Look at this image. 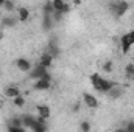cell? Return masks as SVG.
Masks as SVG:
<instances>
[{"label":"cell","mask_w":134,"mask_h":132,"mask_svg":"<svg viewBox=\"0 0 134 132\" xmlns=\"http://www.w3.org/2000/svg\"><path fill=\"white\" fill-rule=\"evenodd\" d=\"M134 45V30L130 33H125L120 37V48H122V53L123 55H128L130 53V48Z\"/></svg>","instance_id":"cell-1"},{"label":"cell","mask_w":134,"mask_h":132,"mask_svg":"<svg viewBox=\"0 0 134 132\" xmlns=\"http://www.w3.org/2000/svg\"><path fill=\"white\" fill-rule=\"evenodd\" d=\"M128 8H130V3H128V2H125V0L117 2V5L114 6V14H115V17H122V16L128 11Z\"/></svg>","instance_id":"cell-2"},{"label":"cell","mask_w":134,"mask_h":132,"mask_svg":"<svg viewBox=\"0 0 134 132\" xmlns=\"http://www.w3.org/2000/svg\"><path fill=\"white\" fill-rule=\"evenodd\" d=\"M114 86H115V82H114V81L101 78L100 84H98V87H97V92H101V93H108V92H109V90H111Z\"/></svg>","instance_id":"cell-3"},{"label":"cell","mask_w":134,"mask_h":132,"mask_svg":"<svg viewBox=\"0 0 134 132\" xmlns=\"http://www.w3.org/2000/svg\"><path fill=\"white\" fill-rule=\"evenodd\" d=\"M16 67H17V70L27 73V71L31 70V62H30L28 59H25V58H17V59H16Z\"/></svg>","instance_id":"cell-4"},{"label":"cell","mask_w":134,"mask_h":132,"mask_svg":"<svg viewBox=\"0 0 134 132\" xmlns=\"http://www.w3.org/2000/svg\"><path fill=\"white\" fill-rule=\"evenodd\" d=\"M83 99H84V103H86L87 107H91V109H97V107H98V99L95 98L92 93L84 92V93H83Z\"/></svg>","instance_id":"cell-5"},{"label":"cell","mask_w":134,"mask_h":132,"mask_svg":"<svg viewBox=\"0 0 134 132\" xmlns=\"http://www.w3.org/2000/svg\"><path fill=\"white\" fill-rule=\"evenodd\" d=\"M33 87H34V90H48L52 87V81H48L45 78H39V79H36Z\"/></svg>","instance_id":"cell-6"},{"label":"cell","mask_w":134,"mask_h":132,"mask_svg":"<svg viewBox=\"0 0 134 132\" xmlns=\"http://www.w3.org/2000/svg\"><path fill=\"white\" fill-rule=\"evenodd\" d=\"M47 71H48V70H47L45 67H42L41 64H39V65L36 67V68H33V70H30V78H33L34 81H36V79L42 78V76H44V75H45Z\"/></svg>","instance_id":"cell-7"},{"label":"cell","mask_w":134,"mask_h":132,"mask_svg":"<svg viewBox=\"0 0 134 132\" xmlns=\"http://www.w3.org/2000/svg\"><path fill=\"white\" fill-rule=\"evenodd\" d=\"M53 55L52 53H44L42 56H41V59H39V64L42 67H45V68H50L52 64H53Z\"/></svg>","instance_id":"cell-8"},{"label":"cell","mask_w":134,"mask_h":132,"mask_svg":"<svg viewBox=\"0 0 134 132\" xmlns=\"http://www.w3.org/2000/svg\"><path fill=\"white\" fill-rule=\"evenodd\" d=\"M19 95H22L20 93V89L17 87V86H8L6 89H5V97L6 98H16V97H19Z\"/></svg>","instance_id":"cell-9"},{"label":"cell","mask_w":134,"mask_h":132,"mask_svg":"<svg viewBox=\"0 0 134 132\" xmlns=\"http://www.w3.org/2000/svg\"><path fill=\"white\" fill-rule=\"evenodd\" d=\"M122 93H123V89H122L119 84H115V86H114L108 93H106V95H108L109 98H112V99H117V98H120V97H122Z\"/></svg>","instance_id":"cell-10"},{"label":"cell","mask_w":134,"mask_h":132,"mask_svg":"<svg viewBox=\"0 0 134 132\" xmlns=\"http://www.w3.org/2000/svg\"><path fill=\"white\" fill-rule=\"evenodd\" d=\"M17 22H19L17 17H11V16H8V17H3V20H2V27H5V28H13V27L17 25Z\"/></svg>","instance_id":"cell-11"},{"label":"cell","mask_w":134,"mask_h":132,"mask_svg":"<svg viewBox=\"0 0 134 132\" xmlns=\"http://www.w3.org/2000/svg\"><path fill=\"white\" fill-rule=\"evenodd\" d=\"M17 19H19V22H27L28 19H30V11L27 9V8H17Z\"/></svg>","instance_id":"cell-12"},{"label":"cell","mask_w":134,"mask_h":132,"mask_svg":"<svg viewBox=\"0 0 134 132\" xmlns=\"http://www.w3.org/2000/svg\"><path fill=\"white\" fill-rule=\"evenodd\" d=\"M37 115L39 117H42V118H50V115H52V112H50V107L48 106H45V104H41V106H37Z\"/></svg>","instance_id":"cell-13"},{"label":"cell","mask_w":134,"mask_h":132,"mask_svg":"<svg viewBox=\"0 0 134 132\" xmlns=\"http://www.w3.org/2000/svg\"><path fill=\"white\" fill-rule=\"evenodd\" d=\"M101 76L100 73H92L91 75V84H92V87L97 90V87H98V84H100V81H101Z\"/></svg>","instance_id":"cell-14"},{"label":"cell","mask_w":134,"mask_h":132,"mask_svg":"<svg viewBox=\"0 0 134 132\" xmlns=\"http://www.w3.org/2000/svg\"><path fill=\"white\" fill-rule=\"evenodd\" d=\"M52 3V8H53V11H63V8H64V0H52L50 2Z\"/></svg>","instance_id":"cell-15"},{"label":"cell","mask_w":134,"mask_h":132,"mask_svg":"<svg viewBox=\"0 0 134 132\" xmlns=\"http://www.w3.org/2000/svg\"><path fill=\"white\" fill-rule=\"evenodd\" d=\"M3 8H5V11H8V13H11V11H14V2L13 0H5L3 2V5H2Z\"/></svg>","instance_id":"cell-16"},{"label":"cell","mask_w":134,"mask_h":132,"mask_svg":"<svg viewBox=\"0 0 134 132\" xmlns=\"http://www.w3.org/2000/svg\"><path fill=\"white\" fill-rule=\"evenodd\" d=\"M13 103H14L16 107H24V106H25V98H24L22 95H19V97L13 98Z\"/></svg>","instance_id":"cell-17"},{"label":"cell","mask_w":134,"mask_h":132,"mask_svg":"<svg viewBox=\"0 0 134 132\" xmlns=\"http://www.w3.org/2000/svg\"><path fill=\"white\" fill-rule=\"evenodd\" d=\"M125 73H126V76L128 78H134V64H128V65L125 67Z\"/></svg>","instance_id":"cell-18"},{"label":"cell","mask_w":134,"mask_h":132,"mask_svg":"<svg viewBox=\"0 0 134 132\" xmlns=\"http://www.w3.org/2000/svg\"><path fill=\"white\" fill-rule=\"evenodd\" d=\"M25 129H27L25 126H14V124H9L8 126V131L9 132H24Z\"/></svg>","instance_id":"cell-19"},{"label":"cell","mask_w":134,"mask_h":132,"mask_svg":"<svg viewBox=\"0 0 134 132\" xmlns=\"http://www.w3.org/2000/svg\"><path fill=\"white\" fill-rule=\"evenodd\" d=\"M91 128H92V126H91L89 121H83V123L80 124V131H83V132H89L91 131Z\"/></svg>","instance_id":"cell-20"},{"label":"cell","mask_w":134,"mask_h":132,"mask_svg":"<svg viewBox=\"0 0 134 132\" xmlns=\"http://www.w3.org/2000/svg\"><path fill=\"white\" fill-rule=\"evenodd\" d=\"M112 62H111V61H106V62H104V64H103V70H104V71H106V73H111V71H112Z\"/></svg>","instance_id":"cell-21"},{"label":"cell","mask_w":134,"mask_h":132,"mask_svg":"<svg viewBox=\"0 0 134 132\" xmlns=\"http://www.w3.org/2000/svg\"><path fill=\"white\" fill-rule=\"evenodd\" d=\"M126 131H128V132H134V123H133V121H131V123H128Z\"/></svg>","instance_id":"cell-22"},{"label":"cell","mask_w":134,"mask_h":132,"mask_svg":"<svg viewBox=\"0 0 134 132\" xmlns=\"http://www.w3.org/2000/svg\"><path fill=\"white\" fill-rule=\"evenodd\" d=\"M69 11H70V6H69V3H64V8H63V13H64V14H67Z\"/></svg>","instance_id":"cell-23"},{"label":"cell","mask_w":134,"mask_h":132,"mask_svg":"<svg viewBox=\"0 0 134 132\" xmlns=\"http://www.w3.org/2000/svg\"><path fill=\"white\" fill-rule=\"evenodd\" d=\"M72 2H73L75 6H80V5H81V0H72Z\"/></svg>","instance_id":"cell-24"},{"label":"cell","mask_w":134,"mask_h":132,"mask_svg":"<svg viewBox=\"0 0 134 132\" xmlns=\"http://www.w3.org/2000/svg\"><path fill=\"white\" fill-rule=\"evenodd\" d=\"M3 39H5V31L0 30V40H3Z\"/></svg>","instance_id":"cell-25"},{"label":"cell","mask_w":134,"mask_h":132,"mask_svg":"<svg viewBox=\"0 0 134 132\" xmlns=\"http://www.w3.org/2000/svg\"><path fill=\"white\" fill-rule=\"evenodd\" d=\"M3 2H5V0H0V6H2V5H3Z\"/></svg>","instance_id":"cell-26"},{"label":"cell","mask_w":134,"mask_h":132,"mask_svg":"<svg viewBox=\"0 0 134 132\" xmlns=\"http://www.w3.org/2000/svg\"><path fill=\"white\" fill-rule=\"evenodd\" d=\"M133 61H134V53H133Z\"/></svg>","instance_id":"cell-27"}]
</instances>
